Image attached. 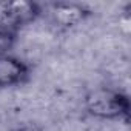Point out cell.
Returning <instances> with one entry per match:
<instances>
[{
  "instance_id": "6",
  "label": "cell",
  "mask_w": 131,
  "mask_h": 131,
  "mask_svg": "<svg viewBox=\"0 0 131 131\" xmlns=\"http://www.w3.org/2000/svg\"><path fill=\"white\" fill-rule=\"evenodd\" d=\"M14 131H45V129H43L42 126L36 125V123H25V125L19 126V128L14 129Z\"/></svg>"
},
{
  "instance_id": "2",
  "label": "cell",
  "mask_w": 131,
  "mask_h": 131,
  "mask_svg": "<svg viewBox=\"0 0 131 131\" xmlns=\"http://www.w3.org/2000/svg\"><path fill=\"white\" fill-rule=\"evenodd\" d=\"M39 13L40 8L34 2H26V0L0 2V34H8L9 29L32 22Z\"/></svg>"
},
{
  "instance_id": "3",
  "label": "cell",
  "mask_w": 131,
  "mask_h": 131,
  "mask_svg": "<svg viewBox=\"0 0 131 131\" xmlns=\"http://www.w3.org/2000/svg\"><path fill=\"white\" fill-rule=\"evenodd\" d=\"M29 77V68L20 59L0 54V90L22 85Z\"/></svg>"
},
{
  "instance_id": "1",
  "label": "cell",
  "mask_w": 131,
  "mask_h": 131,
  "mask_svg": "<svg viewBox=\"0 0 131 131\" xmlns=\"http://www.w3.org/2000/svg\"><path fill=\"white\" fill-rule=\"evenodd\" d=\"M83 105L88 114L97 119H106V120L122 119L126 117L129 113L128 97L123 93L106 86L88 91L83 99Z\"/></svg>"
},
{
  "instance_id": "4",
  "label": "cell",
  "mask_w": 131,
  "mask_h": 131,
  "mask_svg": "<svg viewBox=\"0 0 131 131\" xmlns=\"http://www.w3.org/2000/svg\"><path fill=\"white\" fill-rule=\"evenodd\" d=\"M52 20L62 28H74L82 23L90 14V8L74 2H57L49 6Z\"/></svg>"
},
{
  "instance_id": "5",
  "label": "cell",
  "mask_w": 131,
  "mask_h": 131,
  "mask_svg": "<svg viewBox=\"0 0 131 131\" xmlns=\"http://www.w3.org/2000/svg\"><path fill=\"white\" fill-rule=\"evenodd\" d=\"M119 32L123 37H129L131 34V16L128 11H123L119 16Z\"/></svg>"
}]
</instances>
